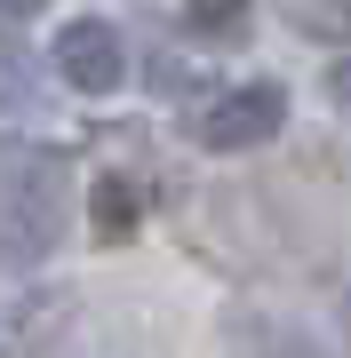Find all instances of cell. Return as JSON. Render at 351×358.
<instances>
[{"mask_svg": "<svg viewBox=\"0 0 351 358\" xmlns=\"http://www.w3.org/2000/svg\"><path fill=\"white\" fill-rule=\"evenodd\" d=\"M327 88H336V103H343V112H351V56H343V64H336V80H327Z\"/></svg>", "mask_w": 351, "mask_h": 358, "instance_id": "obj_7", "label": "cell"}, {"mask_svg": "<svg viewBox=\"0 0 351 358\" xmlns=\"http://www.w3.org/2000/svg\"><path fill=\"white\" fill-rule=\"evenodd\" d=\"M64 231V159L0 143V263H40Z\"/></svg>", "mask_w": 351, "mask_h": 358, "instance_id": "obj_1", "label": "cell"}, {"mask_svg": "<svg viewBox=\"0 0 351 358\" xmlns=\"http://www.w3.org/2000/svg\"><path fill=\"white\" fill-rule=\"evenodd\" d=\"M56 72H64V88H80V96H112L120 80H128V48H120V32L104 16H72V24L56 32Z\"/></svg>", "mask_w": 351, "mask_h": 358, "instance_id": "obj_3", "label": "cell"}, {"mask_svg": "<svg viewBox=\"0 0 351 358\" xmlns=\"http://www.w3.org/2000/svg\"><path fill=\"white\" fill-rule=\"evenodd\" d=\"M136 223H144L136 176H104V183H96V239H128Z\"/></svg>", "mask_w": 351, "mask_h": 358, "instance_id": "obj_4", "label": "cell"}, {"mask_svg": "<svg viewBox=\"0 0 351 358\" xmlns=\"http://www.w3.org/2000/svg\"><path fill=\"white\" fill-rule=\"evenodd\" d=\"M184 24L208 40H232V32H247V0H184Z\"/></svg>", "mask_w": 351, "mask_h": 358, "instance_id": "obj_5", "label": "cell"}, {"mask_svg": "<svg viewBox=\"0 0 351 358\" xmlns=\"http://www.w3.org/2000/svg\"><path fill=\"white\" fill-rule=\"evenodd\" d=\"M303 40H351V0H296Z\"/></svg>", "mask_w": 351, "mask_h": 358, "instance_id": "obj_6", "label": "cell"}, {"mask_svg": "<svg viewBox=\"0 0 351 358\" xmlns=\"http://www.w3.org/2000/svg\"><path fill=\"white\" fill-rule=\"evenodd\" d=\"M280 128H287V88L280 80H247V88H232L208 120H200V143H208V152H256V143H272Z\"/></svg>", "mask_w": 351, "mask_h": 358, "instance_id": "obj_2", "label": "cell"}]
</instances>
